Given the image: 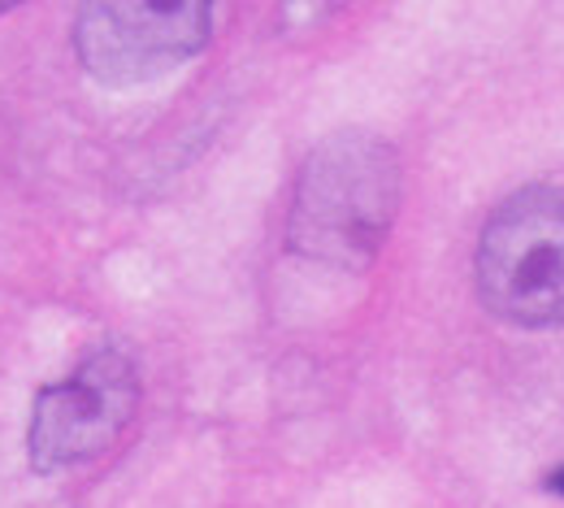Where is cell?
I'll return each instance as SVG.
<instances>
[{
  "label": "cell",
  "mask_w": 564,
  "mask_h": 508,
  "mask_svg": "<svg viewBox=\"0 0 564 508\" xmlns=\"http://www.w3.org/2000/svg\"><path fill=\"white\" fill-rule=\"evenodd\" d=\"M400 209V156L395 148L369 131H339L313 148L300 165L286 248L313 266L365 270Z\"/></svg>",
  "instance_id": "obj_1"
},
{
  "label": "cell",
  "mask_w": 564,
  "mask_h": 508,
  "mask_svg": "<svg viewBox=\"0 0 564 508\" xmlns=\"http://www.w3.org/2000/svg\"><path fill=\"white\" fill-rule=\"evenodd\" d=\"M478 295L495 317L543 331L564 322V187L539 183L499 201L474 257Z\"/></svg>",
  "instance_id": "obj_2"
},
{
  "label": "cell",
  "mask_w": 564,
  "mask_h": 508,
  "mask_svg": "<svg viewBox=\"0 0 564 508\" xmlns=\"http://www.w3.org/2000/svg\"><path fill=\"white\" fill-rule=\"evenodd\" d=\"M140 409V374L127 353L100 348L74 369L66 382H53L35 396L26 456L35 474H62L100 461Z\"/></svg>",
  "instance_id": "obj_3"
},
{
  "label": "cell",
  "mask_w": 564,
  "mask_h": 508,
  "mask_svg": "<svg viewBox=\"0 0 564 508\" xmlns=\"http://www.w3.org/2000/svg\"><path fill=\"white\" fill-rule=\"evenodd\" d=\"M213 35V4H135L105 0L83 4L74 18L78 66L105 87H140L192 62Z\"/></svg>",
  "instance_id": "obj_4"
},
{
  "label": "cell",
  "mask_w": 564,
  "mask_h": 508,
  "mask_svg": "<svg viewBox=\"0 0 564 508\" xmlns=\"http://www.w3.org/2000/svg\"><path fill=\"white\" fill-rule=\"evenodd\" d=\"M4 9H9V4H0V13H4Z\"/></svg>",
  "instance_id": "obj_5"
}]
</instances>
